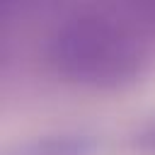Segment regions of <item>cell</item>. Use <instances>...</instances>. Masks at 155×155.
<instances>
[{
	"instance_id": "6da1fadb",
	"label": "cell",
	"mask_w": 155,
	"mask_h": 155,
	"mask_svg": "<svg viewBox=\"0 0 155 155\" xmlns=\"http://www.w3.org/2000/svg\"><path fill=\"white\" fill-rule=\"evenodd\" d=\"M44 61L68 85L124 90L150 73L153 46L145 31L128 19L104 10H78L53 24Z\"/></svg>"
},
{
	"instance_id": "7a4b0ae2",
	"label": "cell",
	"mask_w": 155,
	"mask_h": 155,
	"mask_svg": "<svg viewBox=\"0 0 155 155\" xmlns=\"http://www.w3.org/2000/svg\"><path fill=\"white\" fill-rule=\"evenodd\" d=\"M102 148H104V138L99 133L73 128V131L31 136L7 148L5 155H99Z\"/></svg>"
},
{
	"instance_id": "3957f363",
	"label": "cell",
	"mask_w": 155,
	"mask_h": 155,
	"mask_svg": "<svg viewBox=\"0 0 155 155\" xmlns=\"http://www.w3.org/2000/svg\"><path fill=\"white\" fill-rule=\"evenodd\" d=\"M128 148L138 155H155V116L128 133Z\"/></svg>"
}]
</instances>
